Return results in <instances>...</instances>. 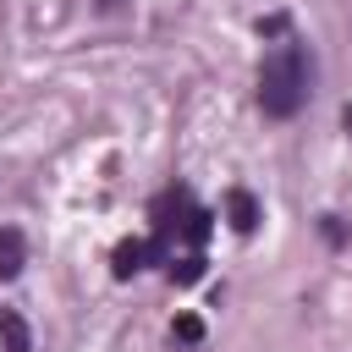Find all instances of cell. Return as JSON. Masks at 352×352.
I'll return each instance as SVG.
<instances>
[{
    "instance_id": "6da1fadb",
    "label": "cell",
    "mask_w": 352,
    "mask_h": 352,
    "mask_svg": "<svg viewBox=\"0 0 352 352\" xmlns=\"http://www.w3.org/2000/svg\"><path fill=\"white\" fill-rule=\"evenodd\" d=\"M302 104H308V55L302 44H280L258 66V110L275 121H292Z\"/></svg>"
},
{
    "instance_id": "30bf717a",
    "label": "cell",
    "mask_w": 352,
    "mask_h": 352,
    "mask_svg": "<svg viewBox=\"0 0 352 352\" xmlns=\"http://www.w3.org/2000/svg\"><path fill=\"white\" fill-rule=\"evenodd\" d=\"M99 6H116V0H99Z\"/></svg>"
},
{
    "instance_id": "3957f363",
    "label": "cell",
    "mask_w": 352,
    "mask_h": 352,
    "mask_svg": "<svg viewBox=\"0 0 352 352\" xmlns=\"http://www.w3.org/2000/svg\"><path fill=\"white\" fill-rule=\"evenodd\" d=\"M28 264V236L16 226H0V280H16Z\"/></svg>"
},
{
    "instance_id": "5b68a950",
    "label": "cell",
    "mask_w": 352,
    "mask_h": 352,
    "mask_svg": "<svg viewBox=\"0 0 352 352\" xmlns=\"http://www.w3.org/2000/svg\"><path fill=\"white\" fill-rule=\"evenodd\" d=\"M0 352H33V330L16 308H0Z\"/></svg>"
},
{
    "instance_id": "ba28073f",
    "label": "cell",
    "mask_w": 352,
    "mask_h": 352,
    "mask_svg": "<svg viewBox=\"0 0 352 352\" xmlns=\"http://www.w3.org/2000/svg\"><path fill=\"white\" fill-rule=\"evenodd\" d=\"M324 242H330V248H341V242H346V226H341L336 214H324Z\"/></svg>"
},
{
    "instance_id": "8992f818",
    "label": "cell",
    "mask_w": 352,
    "mask_h": 352,
    "mask_svg": "<svg viewBox=\"0 0 352 352\" xmlns=\"http://www.w3.org/2000/svg\"><path fill=\"white\" fill-rule=\"evenodd\" d=\"M170 280H182V286H192V280H204V253H170Z\"/></svg>"
},
{
    "instance_id": "7a4b0ae2",
    "label": "cell",
    "mask_w": 352,
    "mask_h": 352,
    "mask_svg": "<svg viewBox=\"0 0 352 352\" xmlns=\"http://www.w3.org/2000/svg\"><path fill=\"white\" fill-rule=\"evenodd\" d=\"M148 258H165L154 242H138V236H126V242H116V253H110V270H116V280H132Z\"/></svg>"
},
{
    "instance_id": "9c48e42d",
    "label": "cell",
    "mask_w": 352,
    "mask_h": 352,
    "mask_svg": "<svg viewBox=\"0 0 352 352\" xmlns=\"http://www.w3.org/2000/svg\"><path fill=\"white\" fill-rule=\"evenodd\" d=\"M341 126H346V138H352V104H346V110H341Z\"/></svg>"
},
{
    "instance_id": "52a82bcc",
    "label": "cell",
    "mask_w": 352,
    "mask_h": 352,
    "mask_svg": "<svg viewBox=\"0 0 352 352\" xmlns=\"http://www.w3.org/2000/svg\"><path fill=\"white\" fill-rule=\"evenodd\" d=\"M170 341H182V346H198V341H204V319H198V314H176V324H170Z\"/></svg>"
},
{
    "instance_id": "277c9868",
    "label": "cell",
    "mask_w": 352,
    "mask_h": 352,
    "mask_svg": "<svg viewBox=\"0 0 352 352\" xmlns=\"http://www.w3.org/2000/svg\"><path fill=\"white\" fill-rule=\"evenodd\" d=\"M226 220H231V231L248 236V231L258 226V198H253L248 187H231V192H226Z\"/></svg>"
}]
</instances>
